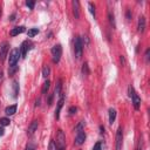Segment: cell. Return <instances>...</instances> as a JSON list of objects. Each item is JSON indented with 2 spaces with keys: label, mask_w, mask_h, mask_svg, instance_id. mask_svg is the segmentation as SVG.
I'll list each match as a JSON object with an SVG mask.
<instances>
[{
  "label": "cell",
  "mask_w": 150,
  "mask_h": 150,
  "mask_svg": "<svg viewBox=\"0 0 150 150\" xmlns=\"http://www.w3.org/2000/svg\"><path fill=\"white\" fill-rule=\"evenodd\" d=\"M56 145H57V150H65L66 149V136L61 129L57 130L56 134Z\"/></svg>",
  "instance_id": "cell-1"
},
{
  "label": "cell",
  "mask_w": 150,
  "mask_h": 150,
  "mask_svg": "<svg viewBox=\"0 0 150 150\" xmlns=\"http://www.w3.org/2000/svg\"><path fill=\"white\" fill-rule=\"evenodd\" d=\"M9 49V43L7 41H4L0 43V60L4 61L5 57L7 56V52Z\"/></svg>",
  "instance_id": "cell-6"
},
{
  "label": "cell",
  "mask_w": 150,
  "mask_h": 150,
  "mask_svg": "<svg viewBox=\"0 0 150 150\" xmlns=\"http://www.w3.org/2000/svg\"><path fill=\"white\" fill-rule=\"evenodd\" d=\"M82 74H83V75H88V74H89V69H88V65H87V64H84V65L82 66Z\"/></svg>",
  "instance_id": "cell-27"
},
{
  "label": "cell",
  "mask_w": 150,
  "mask_h": 150,
  "mask_svg": "<svg viewBox=\"0 0 150 150\" xmlns=\"http://www.w3.org/2000/svg\"><path fill=\"white\" fill-rule=\"evenodd\" d=\"M84 126H86L84 121H80V122H79V124H78L76 127H75V131H76V134H79V132L83 131V129H84Z\"/></svg>",
  "instance_id": "cell-18"
},
{
  "label": "cell",
  "mask_w": 150,
  "mask_h": 150,
  "mask_svg": "<svg viewBox=\"0 0 150 150\" xmlns=\"http://www.w3.org/2000/svg\"><path fill=\"white\" fill-rule=\"evenodd\" d=\"M61 88H62V82L61 80H57L56 88H55V95H61Z\"/></svg>",
  "instance_id": "cell-20"
},
{
  "label": "cell",
  "mask_w": 150,
  "mask_h": 150,
  "mask_svg": "<svg viewBox=\"0 0 150 150\" xmlns=\"http://www.w3.org/2000/svg\"><path fill=\"white\" fill-rule=\"evenodd\" d=\"M137 31L143 33L145 31V18L144 17H140L139 18V24H137Z\"/></svg>",
  "instance_id": "cell-12"
},
{
  "label": "cell",
  "mask_w": 150,
  "mask_h": 150,
  "mask_svg": "<svg viewBox=\"0 0 150 150\" xmlns=\"http://www.w3.org/2000/svg\"><path fill=\"white\" fill-rule=\"evenodd\" d=\"M136 150H143V141H142V139L139 140V143H137Z\"/></svg>",
  "instance_id": "cell-31"
},
{
  "label": "cell",
  "mask_w": 150,
  "mask_h": 150,
  "mask_svg": "<svg viewBox=\"0 0 150 150\" xmlns=\"http://www.w3.org/2000/svg\"><path fill=\"white\" fill-rule=\"evenodd\" d=\"M0 16H1V9H0Z\"/></svg>",
  "instance_id": "cell-44"
},
{
  "label": "cell",
  "mask_w": 150,
  "mask_h": 150,
  "mask_svg": "<svg viewBox=\"0 0 150 150\" xmlns=\"http://www.w3.org/2000/svg\"><path fill=\"white\" fill-rule=\"evenodd\" d=\"M4 134H5V130L3 127H0V136H4Z\"/></svg>",
  "instance_id": "cell-40"
},
{
  "label": "cell",
  "mask_w": 150,
  "mask_h": 150,
  "mask_svg": "<svg viewBox=\"0 0 150 150\" xmlns=\"http://www.w3.org/2000/svg\"><path fill=\"white\" fill-rule=\"evenodd\" d=\"M115 118H116V110L115 109H109V123L113 124L115 122Z\"/></svg>",
  "instance_id": "cell-16"
},
{
  "label": "cell",
  "mask_w": 150,
  "mask_h": 150,
  "mask_svg": "<svg viewBox=\"0 0 150 150\" xmlns=\"http://www.w3.org/2000/svg\"><path fill=\"white\" fill-rule=\"evenodd\" d=\"M49 87H51V81L47 80L46 82L43 83V86H42V91H41V93H42V94H47L48 91H49Z\"/></svg>",
  "instance_id": "cell-17"
},
{
  "label": "cell",
  "mask_w": 150,
  "mask_h": 150,
  "mask_svg": "<svg viewBox=\"0 0 150 150\" xmlns=\"http://www.w3.org/2000/svg\"><path fill=\"white\" fill-rule=\"evenodd\" d=\"M64 102H65V96H64V94H61L60 95V100L57 101V107L55 109V118L56 120L60 118V111H61V108L64 106Z\"/></svg>",
  "instance_id": "cell-8"
},
{
  "label": "cell",
  "mask_w": 150,
  "mask_h": 150,
  "mask_svg": "<svg viewBox=\"0 0 150 150\" xmlns=\"http://www.w3.org/2000/svg\"><path fill=\"white\" fill-rule=\"evenodd\" d=\"M38 126H39V123H38V121H33L32 123H31V126L28 127V130H27V134L29 135V136H32V135L36 131V129H38Z\"/></svg>",
  "instance_id": "cell-13"
},
{
  "label": "cell",
  "mask_w": 150,
  "mask_h": 150,
  "mask_svg": "<svg viewBox=\"0 0 150 150\" xmlns=\"http://www.w3.org/2000/svg\"><path fill=\"white\" fill-rule=\"evenodd\" d=\"M131 100H132V104H134V108L139 110L140 109V106H141V99L140 96L136 94V93H134L132 96H131Z\"/></svg>",
  "instance_id": "cell-11"
},
{
  "label": "cell",
  "mask_w": 150,
  "mask_h": 150,
  "mask_svg": "<svg viewBox=\"0 0 150 150\" xmlns=\"http://www.w3.org/2000/svg\"><path fill=\"white\" fill-rule=\"evenodd\" d=\"M93 150H102V142H96Z\"/></svg>",
  "instance_id": "cell-30"
},
{
  "label": "cell",
  "mask_w": 150,
  "mask_h": 150,
  "mask_svg": "<svg viewBox=\"0 0 150 150\" xmlns=\"http://www.w3.org/2000/svg\"><path fill=\"white\" fill-rule=\"evenodd\" d=\"M53 96H54V95L52 94V95H51V96L48 97V104H49V106H51V104H52V101H53Z\"/></svg>",
  "instance_id": "cell-38"
},
{
  "label": "cell",
  "mask_w": 150,
  "mask_h": 150,
  "mask_svg": "<svg viewBox=\"0 0 150 150\" xmlns=\"http://www.w3.org/2000/svg\"><path fill=\"white\" fill-rule=\"evenodd\" d=\"M26 5L31 8V9H33L34 8V5H35V3L34 1H31V0H28V1H26Z\"/></svg>",
  "instance_id": "cell-33"
},
{
  "label": "cell",
  "mask_w": 150,
  "mask_h": 150,
  "mask_svg": "<svg viewBox=\"0 0 150 150\" xmlns=\"http://www.w3.org/2000/svg\"><path fill=\"white\" fill-rule=\"evenodd\" d=\"M17 113V104H12V106H8L6 109H5V114L11 116V115H14Z\"/></svg>",
  "instance_id": "cell-15"
},
{
  "label": "cell",
  "mask_w": 150,
  "mask_h": 150,
  "mask_svg": "<svg viewBox=\"0 0 150 150\" xmlns=\"http://www.w3.org/2000/svg\"><path fill=\"white\" fill-rule=\"evenodd\" d=\"M149 53H150V49H147V51H145V55H144V56H145V61H147V62L149 61Z\"/></svg>",
  "instance_id": "cell-37"
},
{
  "label": "cell",
  "mask_w": 150,
  "mask_h": 150,
  "mask_svg": "<svg viewBox=\"0 0 150 150\" xmlns=\"http://www.w3.org/2000/svg\"><path fill=\"white\" fill-rule=\"evenodd\" d=\"M120 61H121L122 66H124V65H126V59H124V56H123V55L120 56Z\"/></svg>",
  "instance_id": "cell-36"
},
{
  "label": "cell",
  "mask_w": 150,
  "mask_h": 150,
  "mask_svg": "<svg viewBox=\"0 0 150 150\" xmlns=\"http://www.w3.org/2000/svg\"><path fill=\"white\" fill-rule=\"evenodd\" d=\"M39 106H40V99H38L35 101V107H39Z\"/></svg>",
  "instance_id": "cell-41"
},
{
  "label": "cell",
  "mask_w": 150,
  "mask_h": 150,
  "mask_svg": "<svg viewBox=\"0 0 150 150\" xmlns=\"http://www.w3.org/2000/svg\"><path fill=\"white\" fill-rule=\"evenodd\" d=\"M72 6H73V14H74L75 19H79L80 18V4H79V1L73 0Z\"/></svg>",
  "instance_id": "cell-9"
},
{
  "label": "cell",
  "mask_w": 150,
  "mask_h": 150,
  "mask_svg": "<svg viewBox=\"0 0 150 150\" xmlns=\"http://www.w3.org/2000/svg\"><path fill=\"white\" fill-rule=\"evenodd\" d=\"M49 74H51V68H49L48 66H45V67L42 68V76H43L45 79H47V78L49 76Z\"/></svg>",
  "instance_id": "cell-19"
},
{
  "label": "cell",
  "mask_w": 150,
  "mask_h": 150,
  "mask_svg": "<svg viewBox=\"0 0 150 150\" xmlns=\"http://www.w3.org/2000/svg\"><path fill=\"white\" fill-rule=\"evenodd\" d=\"M49 150H57V145H56L55 141H51V143H49Z\"/></svg>",
  "instance_id": "cell-28"
},
{
  "label": "cell",
  "mask_w": 150,
  "mask_h": 150,
  "mask_svg": "<svg viewBox=\"0 0 150 150\" xmlns=\"http://www.w3.org/2000/svg\"><path fill=\"white\" fill-rule=\"evenodd\" d=\"M108 18H109V21H110V25L115 28V19H114V14H111V12L108 13Z\"/></svg>",
  "instance_id": "cell-25"
},
{
  "label": "cell",
  "mask_w": 150,
  "mask_h": 150,
  "mask_svg": "<svg viewBox=\"0 0 150 150\" xmlns=\"http://www.w3.org/2000/svg\"><path fill=\"white\" fill-rule=\"evenodd\" d=\"M26 31V28L24 27V26H19V27H14L12 31H11V35L12 36H16V35H18V34H21V33H24Z\"/></svg>",
  "instance_id": "cell-14"
},
{
  "label": "cell",
  "mask_w": 150,
  "mask_h": 150,
  "mask_svg": "<svg viewBox=\"0 0 150 150\" xmlns=\"http://www.w3.org/2000/svg\"><path fill=\"white\" fill-rule=\"evenodd\" d=\"M134 93H135L134 87H132V86H129V87H128V95H129V97H131Z\"/></svg>",
  "instance_id": "cell-32"
},
{
  "label": "cell",
  "mask_w": 150,
  "mask_h": 150,
  "mask_svg": "<svg viewBox=\"0 0 150 150\" xmlns=\"http://www.w3.org/2000/svg\"><path fill=\"white\" fill-rule=\"evenodd\" d=\"M82 51H83V47H82L80 36H75V39H74V54H75V57L80 59L82 56Z\"/></svg>",
  "instance_id": "cell-3"
},
{
  "label": "cell",
  "mask_w": 150,
  "mask_h": 150,
  "mask_svg": "<svg viewBox=\"0 0 150 150\" xmlns=\"http://www.w3.org/2000/svg\"><path fill=\"white\" fill-rule=\"evenodd\" d=\"M32 48V43L29 42L28 40H26V41H24L22 43H21V47H20V55L22 56V57H26V55H27V53H28V51Z\"/></svg>",
  "instance_id": "cell-7"
},
{
  "label": "cell",
  "mask_w": 150,
  "mask_h": 150,
  "mask_svg": "<svg viewBox=\"0 0 150 150\" xmlns=\"http://www.w3.org/2000/svg\"><path fill=\"white\" fill-rule=\"evenodd\" d=\"M13 20H16V14H12L11 16V21H13Z\"/></svg>",
  "instance_id": "cell-42"
},
{
  "label": "cell",
  "mask_w": 150,
  "mask_h": 150,
  "mask_svg": "<svg viewBox=\"0 0 150 150\" xmlns=\"http://www.w3.org/2000/svg\"><path fill=\"white\" fill-rule=\"evenodd\" d=\"M84 141H86V134H84V131H81V132L76 134V137H75V144H76V145H81V144L84 143Z\"/></svg>",
  "instance_id": "cell-10"
},
{
  "label": "cell",
  "mask_w": 150,
  "mask_h": 150,
  "mask_svg": "<svg viewBox=\"0 0 150 150\" xmlns=\"http://www.w3.org/2000/svg\"><path fill=\"white\" fill-rule=\"evenodd\" d=\"M20 49L18 48H14L12 49L11 54H9V60H8V64H9V67H16L18 61H19V57H20Z\"/></svg>",
  "instance_id": "cell-2"
},
{
  "label": "cell",
  "mask_w": 150,
  "mask_h": 150,
  "mask_svg": "<svg viewBox=\"0 0 150 150\" xmlns=\"http://www.w3.org/2000/svg\"><path fill=\"white\" fill-rule=\"evenodd\" d=\"M17 69H18V66H16V67H9V69H8V73H9V75H13L14 73L17 72Z\"/></svg>",
  "instance_id": "cell-34"
},
{
  "label": "cell",
  "mask_w": 150,
  "mask_h": 150,
  "mask_svg": "<svg viewBox=\"0 0 150 150\" xmlns=\"http://www.w3.org/2000/svg\"><path fill=\"white\" fill-rule=\"evenodd\" d=\"M76 111H78V108H76V107H70V108H69V114H70V115H74Z\"/></svg>",
  "instance_id": "cell-35"
},
{
  "label": "cell",
  "mask_w": 150,
  "mask_h": 150,
  "mask_svg": "<svg viewBox=\"0 0 150 150\" xmlns=\"http://www.w3.org/2000/svg\"><path fill=\"white\" fill-rule=\"evenodd\" d=\"M13 89H14V97H17L19 94V84L17 81H13Z\"/></svg>",
  "instance_id": "cell-23"
},
{
  "label": "cell",
  "mask_w": 150,
  "mask_h": 150,
  "mask_svg": "<svg viewBox=\"0 0 150 150\" xmlns=\"http://www.w3.org/2000/svg\"><path fill=\"white\" fill-rule=\"evenodd\" d=\"M35 149H36L35 144H33V143H28V144L26 145V149H25V150H35Z\"/></svg>",
  "instance_id": "cell-29"
},
{
  "label": "cell",
  "mask_w": 150,
  "mask_h": 150,
  "mask_svg": "<svg viewBox=\"0 0 150 150\" xmlns=\"http://www.w3.org/2000/svg\"><path fill=\"white\" fill-rule=\"evenodd\" d=\"M9 123H11L9 118H7V117H1V118H0V126H1V127L9 126Z\"/></svg>",
  "instance_id": "cell-21"
},
{
  "label": "cell",
  "mask_w": 150,
  "mask_h": 150,
  "mask_svg": "<svg viewBox=\"0 0 150 150\" xmlns=\"http://www.w3.org/2000/svg\"><path fill=\"white\" fill-rule=\"evenodd\" d=\"M100 130H101V134H103V132H104V127L101 126V127H100Z\"/></svg>",
  "instance_id": "cell-43"
},
{
  "label": "cell",
  "mask_w": 150,
  "mask_h": 150,
  "mask_svg": "<svg viewBox=\"0 0 150 150\" xmlns=\"http://www.w3.org/2000/svg\"><path fill=\"white\" fill-rule=\"evenodd\" d=\"M38 33H39V29H38V28H31V29H28V36H29V38L35 36Z\"/></svg>",
  "instance_id": "cell-22"
},
{
  "label": "cell",
  "mask_w": 150,
  "mask_h": 150,
  "mask_svg": "<svg viewBox=\"0 0 150 150\" xmlns=\"http://www.w3.org/2000/svg\"><path fill=\"white\" fill-rule=\"evenodd\" d=\"M52 56H53V62L54 64H57L61 59V55H62V47L61 45H55V46L52 48Z\"/></svg>",
  "instance_id": "cell-4"
},
{
  "label": "cell",
  "mask_w": 150,
  "mask_h": 150,
  "mask_svg": "<svg viewBox=\"0 0 150 150\" xmlns=\"http://www.w3.org/2000/svg\"><path fill=\"white\" fill-rule=\"evenodd\" d=\"M81 39V43H82V47L84 46H88V43H89V39H88V36H86V35H83L82 38H80Z\"/></svg>",
  "instance_id": "cell-24"
},
{
  "label": "cell",
  "mask_w": 150,
  "mask_h": 150,
  "mask_svg": "<svg viewBox=\"0 0 150 150\" xmlns=\"http://www.w3.org/2000/svg\"><path fill=\"white\" fill-rule=\"evenodd\" d=\"M127 19H128V20L131 19V13H130V11H127Z\"/></svg>",
  "instance_id": "cell-39"
},
{
  "label": "cell",
  "mask_w": 150,
  "mask_h": 150,
  "mask_svg": "<svg viewBox=\"0 0 150 150\" xmlns=\"http://www.w3.org/2000/svg\"><path fill=\"white\" fill-rule=\"evenodd\" d=\"M122 147H123V132H122V128H118L116 132L115 150H122Z\"/></svg>",
  "instance_id": "cell-5"
},
{
  "label": "cell",
  "mask_w": 150,
  "mask_h": 150,
  "mask_svg": "<svg viewBox=\"0 0 150 150\" xmlns=\"http://www.w3.org/2000/svg\"><path fill=\"white\" fill-rule=\"evenodd\" d=\"M88 7H89V12L92 13V16L95 17V6H94V4H93V3H89V4H88Z\"/></svg>",
  "instance_id": "cell-26"
}]
</instances>
